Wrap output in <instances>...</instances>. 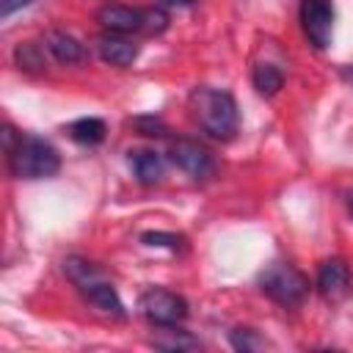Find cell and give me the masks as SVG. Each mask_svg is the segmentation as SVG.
<instances>
[{"label": "cell", "instance_id": "1", "mask_svg": "<svg viewBox=\"0 0 353 353\" xmlns=\"http://www.w3.org/2000/svg\"><path fill=\"white\" fill-rule=\"evenodd\" d=\"M3 149L8 171L17 179H47L61 168V154L50 141L28 132H14L11 124L3 127Z\"/></svg>", "mask_w": 353, "mask_h": 353}, {"label": "cell", "instance_id": "2", "mask_svg": "<svg viewBox=\"0 0 353 353\" xmlns=\"http://www.w3.org/2000/svg\"><path fill=\"white\" fill-rule=\"evenodd\" d=\"M190 110H193V119L199 121V127L210 138H215V141L234 138L237 124H240V113H237V102H234V97L229 91L210 88V85L193 88Z\"/></svg>", "mask_w": 353, "mask_h": 353}, {"label": "cell", "instance_id": "3", "mask_svg": "<svg viewBox=\"0 0 353 353\" xmlns=\"http://www.w3.org/2000/svg\"><path fill=\"white\" fill-rule=\"evenodd\" d=\"M259 290L273 303L295 309L309 295V279L290 262H273L259 273Z\"/></svg>", "mask_w": 353, "mask_h": 353}, {"label": "cell", "instance_id": "4", "mask_svg": "<svg viewBox=\"0 0 353 353\" xmlns=\"http://www.w3.org/2000/svg\"><path fill=\"white\" fill-rule=\"evenodd\" d=\"M141 312L152 325H179L188 317V301L171 290L152 287L141 295Z\"/></svg>", "mask_w": 353, "mask_h": 353}, {"label": "cell", "instance_id": "5", "mask_svg": "<svg viewBox=\"0 0 353 353\" xmlns=\"http://www.w3.org/2000/svg\"><path fill=\"white\" fill-rule=\"evenodd\" d=\"M168 154H171L174 165L182 168V171H185L190 179H196V182H204V179H210V176L215 174L212 152H210L204 143L193 141V138H176V141L171 143Z\"/></svg>", "mask_w": 353, "mask_h": 353}, {"label": "cell", "instance_id": "6", "mask_svg": "<svg viewBox=\"0 0 353 353\" xmlns=\"http://www.w3.org/2000/svg\"><path fill=\"white\" fill-rule=\"evenodd\" d=\"M301 28L317 50L331 44L334 33V6L331 0H301Z\"/></svg>", "mask_w": 353, "mask_h": 353}, {"label": "cell", "instance_id": "7", "mask_svg": "<svg viewBox=\"0 0 353 353\" xmlns=\"http://www.w3.org/2000/svg\"><path fill=\"white\" fill-rule=\"evenodd\" d=\"M350 290H353V276H350L347 262L339 259V256L325 259L320 265V270H317V292L325 301L339 303V301H345L350 295Z\"/></svg>", "mask_w": 353, "mask_h": 353}, {"label": "cell", "instance_id": "8", "mask_svg": "<svg viewBox=\"0 0 353 353\" xmlns=\"http://www.w3.org/2000/svg\"><path fill=\"white\" fill-rule=\"evenodd\" d=\"M97 22L110 33H135L143 30V11L130 6H102L97 11Z\"/></svg>", "mask_w": 353, "mask_h": 353}, {"label": "cell", "instance_id": "9", "mask_svg": "<svg viewBox=\"0 0 353 353\" xmlns=\"http://www.w3.org/2000/svg\"><path fill=\"white\" fill-rule=\"evenodd\" d=\"M83 292V298L97 309V312H102V314H108V317H116V320H121L127 312H124V303H121V298H119V292H116V287L108 281V279H99V281H94V284H88L85 290H80Z\"/></svg>", "mask_w": 353, "mask_h": 353}, {"label": "cell", "instance_id": "10", "mask_svg": "<svg viewBox=\"0 0 353 353\" xmlns=\"http://www.w3.org/2000/svg\"><path fill=\"white\" fill-rule=\"evenodd\" d=\"M99 55L105 63L124 69V66H132V61L138 58V44L124 39L121 33H108L99 39Z\"/></svg>", "mask_w": 353, "mask_h": 353}, {"label": "cell", "instance_id": "11", "mask_svg": "<svg viewBox=\"0 0 353 353\" xmlns=\"http://www.w3.org/2000/svg\"><path fill=\"white\" fill-rule=\"evenodd\" d=\"M149 345H154L157 350H168V353H190V350H201L204 347L193 334H188V331H182L176 325H160V331L152 334Z\"/></svg>", "mask_w": 353, "mask_h": 353}, {"label": "cell", "instance_id": "12", "mask_svg": "<svg viewBox=\"0 0 353 353\" xmlns=\"http://www.w3.org/2000/svg\"><path fill=\"white\" fill-rule=\"evenodd\" d=\"M44 47L58 63H80L85 58V47L66 30H50L44 36Z\"/></svg>", "mask_w": 353, "mask_h": 353}, {"label": "cell", "instance_id": "13", "mask_svg": "<svg viewBox=\"0 0 353 353\" xmlns=\"http://www.w3.org/2000/svg\"><path fill=\"white\" fill-rule=\"evenodd\" d=\"M130 168L135 174V179L141 185H157L165 174L163 168V157L152 149H141V152H130Z\"/></svg>", "mask_w": 353, "mask_h": 353}, {"label": "cell", "instance_id": "14", "mask_svg": "<svg viewBox=\"0 0 353 353\" xmlns=\"http://www.w3.org/2000/svg\"><path fill=\"white\" fill-rule=\"evenodd\" d=\"M66 132H69L72 141H77V143H83V146H97V143L105 141L108 127H105V121L97 119V116H83V119L72 121V124L66 127Z\"/></svg>", "mask_w": 353, "mask_h": 353}, {"label": "cell", "instance_id": "15", "mask_svg": "<svg viewBox=\"0 0 353 353\" xmlns=\"http://www.w3.org/2000/svg\"><path fill=\"white\" fill-rule=\"evenodd\" d=\"M63 273H66V279H69L77 290H85L88 284L105 279L102 270H99L94 262L83 259V256H66V259H63Z\"/></svg>", "mask_w": 353, "mask_h": 353}, {"label": "cell", "instance_id": "16", "mask_svg": "<svg viewBox=\"0 0 353 353\" xmlns=\"http://www.w3.org/2000/svg\"><path fill=\"white\" fill-rule=\"evenodd\" d=\"M251 80H254V88H256L262 97H273V94H279L281 85H284V72H281L279 66H273V63H256Z\"/></svg>", "mask_w": 353, "mask_h": 353}, {"label": "cell", "instance_id": "17", "mask_svg": "<svg viewBox=\"0 0 353 353\" xmlns=\"http://www.w3.org/2000/svg\"><path fill=\"white\" fill-rule=\"evenodd\" d=\"M14 61H17V66L25 69V72H44V69H47L44 50H41V44H36V41L17 44V50H14Z\"/></svg>", "mask_w": 353, "mask_h": 353}, {"label": "cell", "instance_id": "18", "mask_svg": "<svg viewBox=\"0 0 353 353\" xmlns=\"http://www.w3.org/2000/svg\"><path fill=\"white\" fill-rule=\"evenodd\" d=\"M229 345L240 353H256V350H265L270 347L265 336H259L254 328H232L229 331Z\"/></svg>", "mask_w": 353, "mask_h": 353}, {"label": "cell", "instance_id": "19", "mask_svg": "<svg viewBox=\"0 0 353 353\" xmlns=\"http://www.w3.org/2000/svg\"><path fill=\"white\" fill-rule=\"evenodd\" d=\"M141 243L149 248H171V251H182L185 248V237L174 234V232H143Z\"/></svg>", "mask_w": 353, "mask_h": 353}, {"label": "cell", "instance_id": "20", "mask_svg": "<svg viewBox=\"0 0 353 353\" xmlns=\"http://www.w3.org/2000/svg\"><path fill=\"white\" fill-rule=\"evenodd\" d=\"M130 124H132L141 135H146V138H163V135L168 132L165 121L157 119V116H138V119H132Z\"/></svg>", "mask_w": 353, "mask_h": 353}, {"label": "cell", "instance_id": "21", "mask_svg": "<svg viewBox=\"0 0 353 353\" xmlns=\"http://www.w3.org/2000/svg\"><path fill=\"white\" fill-rule=\"evenodd\" d=\"M168 28V17L163 8H146L143 11V30L146 33H163Z\"/></svg>", "mask_w": 353, "mask_h": 353}, {"label": "cell", "instance_id": "22", "mask_svg": "<svg viewBox=\"0 0 353 353\" xmlns=\"http://www.w3.org/2000/svg\"><path fill=\"white\" fill-rule=\"evenodd\" d=\"M33 0H0V17H11L14 11H19V8H25V6H30Z\"/></svg>", "mask_w": 353, "mask_h": 353}, {"label": "cell", "instance_id": "23", "mask_svg": "<svg viewBox=\"0 0 353 353\" xmlns=\"http://www.w3.org/2000/svg\"><path fill=\"white\" fill-rule=\"evenodd\" d=\"M196 0H160L163 8H190Z\"/></svg>", "mask_w": 353, "mask_h": 353}, {"label": "cell", "instance_id": "24", "mask_svg": "<svg viewBox=\"0 0 353 353\" xmlns=\"http://www.w3.org/2000/svg\"><path fill=\"white\" fill-rule=\"evenodd\" d=\"M347 207H350V212H353V190L347 193Z\"/></svg>", "mask_w": 353, "mask_h": 353}]
</instances>
